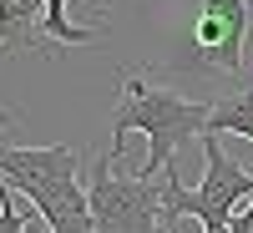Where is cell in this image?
<instances>
[{
    "label": "cell",
    "instance_id": "obj_6",
    "mask_svg": "<svg viewBox=\"0 0 253 233\" xmlns=\"http://www.w3.org/2000/svg\"><path fill=\"white\" fill-rule=\"evenodd\" d=\"M0 173L10 178V187L20 183H56V178H81V152L76 147H0Z\"/></svg>",
    "mask_w": 253,
    "mask_h": 233
},
{
    "label": "cell",
    "instance_id": "obj_8",
    "mask_svg": "<svg viewBox=\"0 0 253 233\" xmlns=\"http://www.w3.org/2000/svg\"><path fill=\"white\" fill-rule=\"evenodd\" d=\"M208 132H233L253 142V87H238L213 101V117H208Z\"/></svg>",
    "mask_w": 253,
    "mask_h": 233
},
{
    "label": "cell",
    "instance_id": "obj_3",
    "mask_svg": "<svg viewBox=\"0 0 253 233\" xmlns=\"http://www.w3.org/2000/svg\"><path fill=\"white\" fill-rule=\"evenodd\" d=\"M86 193H91L96 233H177L167 223V208H162V183L137 178V173H117L112 152H101L91 162Z\"/></svg>",
    "mask_w": 253,
    "mask_h": 233
},
{
    "label": "cell",
    "instance_id": "obj_2",
    "mask_svg": "<svg viewBox=\"0 0 253 233\" xmlns=\"http://www.w3.org/2000/svg\"><path fill=\"white\" fill-rule=\"evenodd\" d=\"M198 142H203V183L198 187L177 183V162H167L162 178H157L162 183V208H167V223L172 228H177V218H198L203 228H218L253 198V173L228 157L218 132H203Z\"/></svg>",
    "mask_w": 253,
    "mask_h": 233
},
{
    "label": "cell",
    "instance_id": "obj_11",
    "mask_svg": "<svg viewBox=\"0 0 253 233\" xmlns=\"http://www.w3.org/2000/svg\"><path fill=\"white\" fill-rule=\"evenodd\" d=\"M228 228H233V233H253V198H248V203L238 208L233 218H228Z\"/></svg>",
    "mask_w": 253,
    "mask_h": 233
},
{
    "label": "cell",
    "instance_id": "obj_4",
    "mask_svg": "<svg viewBox=\"0 0 253 233\" xmlns=\"http://www.w3.org/2000/svg\"><path fill=\"white\" fill-rule=\"evenodd\" d=\"M248 26H253V5H248V0H198L193 51L203 56V66L238 76V71H243Z\"/></svg>",
    "mask_w": 253,
    "mask_h": 233
},
{
    "label": "cell",
    "instance_id": "obj_5",
    "mask_svg": "<svg viewBox=\"0 0 253 233\" xmlns=\"http://www.w3.org/2000/svg\"><path fill=\"white\" fill-rule=\"evenodd\" d=\"M15 193L36 203V213L46 218L51 233H96L91 218V193L81 178H56V183H20Z\"/></svg>",
    "mask_w": 253,
    "mask_h": 233
},
{
    "label": "cell",
    "instance_id": "obj_9",
    "mask_svg": "<svg viewBox=\"0 0 253 233\" xmlns=\"http://www.w3.org/2000/svg\"><path fill=\"white\" fill-rule=\"evenodd\" d=\"M41 31H46V41L61 51V46H91L96 31L91 26H71L66 20V0H46V20H41Z\"/></svg>",
    "mask_w": 253,
    "mask_h": 233
},
{
    "label": "cell",
    "instance_id": "obj_1",
    "mask_svg": "<svg viewBox=\"0 0 253 233\" xmlns=\"http://www.w3.org/2000/svg\"><path fill=\"white\" fill-rule=\"evenodd\" d=\"M208 117H213V101L177 96L172 87H157L147 66H137V71L122 76L117 117H112V147L107 152L122 157L126 132H142L147 137V162L137 167V178H157L167 162H177L182 142H193V137L208 132Z\"/></svg>",
    "mask_w": 253,
    "mask_h": 233
},
{
    "label": "cell",
    "instance_id": "obj_13",
    "mask_svg": "<svg viewBox=\"0 0 253 233\" xmlns=\"http://www.w3.org/2000/svg\"><path fill=\"white\" fill-rule=\"evenodd\" d=\"M203 233H233V228H228V223H218V228H203Z\"/></svg>",
    "mask_w": 253,
    "mask_h": 233
},
{
    "label": "cell",
    "instance_id": "obj_7",
    "mask_svg": "<svg viewBox=\"0 0 253 233\" xmlns=\"http://www.w3.org/2000/svg\"><path fill=\"white\" fill-rule=\"evenodd\" d=\"M41 20H46V0H0V51H56Z\"/></svg>",
    "mask_w": 253,
    "mask_h": 233
},
{
    "label": "cell",
    "instance_id": "obj_12",
    "mask_svg": "<svg viewBox=\"0 0 253 233\" xmlns=\"http://www.w3.org/2000/svg\"><path fill=\"white\" fill-rule=\"evenodd\" d=\"M15 122H20L15 112H0V137H5V132H10V127H15Z\"/></svg>",
    "mask_w": 253,
    "mask_h": 233
},
{
    "label": "cell",
    "instance_id": "obj_14",
    "mask_svg": "<svg viewBox=\"0 0 253 233\" xmlns=\"http://www.w3.org/2000/svg\"><path fill=\"white\" fill-rule=\"evenodd\" d=\"M0 147H5V137H0Z\"/></svg>",
    "mask_w": 253,
    "mask_h": 233
},
{
    "label": "cell",
    "instance_id": "obj_10",
    "mask_svg": "<svg viewBox=\"0 0 253 233\" xmlns=\"http://www.w3.org/2000/svg\"><path fill=\"white\" fill-rule=\"evenodd\" d=\"M0 233H31L26 218H20V208H15V187H10L5 173H0ZM46 233H51V228H46Z\"/></svg>",
    "mask_w": 253,
    "mask_h": 233
}]
</instances>
